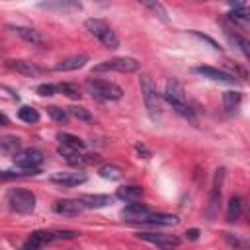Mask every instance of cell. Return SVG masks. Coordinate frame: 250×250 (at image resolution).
<instances>
[{"instance_id":"cb8c5ba5","label":"cell","mask_w":250,"mask_h":250,"mask_svg":"<svg viewBox=\"0 0 250 250\" xmlns=\"http://www.w3.org/2000/svg\"><path fill=\"white\" fill-rule=\"evenodd\" d=\"M240 213H242V199H240L238 195H232V197L229 199V205H227V221H229V223L238 221Z\"/></svg>"},{"instance_id":"d590c367","label":"cell","mask_w":250,"mask_h":250,"mask_svg":"<svg viewBox=\"0 0 250 250\" xmlns=\"http://www.w3.org/2000/svg\"><path fill=\"white\" fill-rule=\"evenodd\" d=\"M35 90H37L39 96H53L57 92V86L55 84H39Z\"/></svg>"},{"instance_id":"9c48e42d","label":"cell","mask_w":250,"mask_h":250,"mask_svg":"<svg viewBox=\"0 0 250 250\" xmlns=\"http://www.w3.org/2000/svg\"><path fill=\"white\" fill-rule=\"evenodd\" d=\"M164 98H166V102H168L172 107H176V105H186V104H188V100H186V92H184V86H182L176 78H170V80L166 82Z\"/></svg>"},{"instance_id":"83f0119b","label":"cell","mask_w":250,"mask_h":250,"mask_svg":"<svg viewBox=\"0 0 250 250\" xmlns=\"http://www.w3.org/2000/svg\"><path fill=\"white\" fill-rule=\"evenodd\" d=\"M35 174H39V170H27V168H20L18 172H12V170H0V182L16 180V178H25V176H35Z\"/></svg>"},{"instance_id":"836d02e7","label":"cell","mask_w":250,"mask_h":250,"mask_svg":"<svg viewBox=\"0 0 250 250\" xmlns=\"http://www.w3.org/2000/svg\"><path fill=\"white\" fill-rule=\"evenodd\" d=\"M66 111H68V115H74V117H78V119H82V121H92L90 111H88V109H84V107L74 105V107H68Z\"/></svg>"},{"instance_id":"b9f144b4","label":"cell","mask_w":250,"mask_h":250,"mask_svg":"<svg viewBox=\"0 0 250 250\" xmlns=\"http://www.w3.org/2000/svg\"><path fill=\"white\" fill-rule=\"evenodd\" d=\"M100 2H105V0H100Z\"/></svg>"},{"instance_id":"5b68a950","label":"cell","mask_w":250,"mask_h":250,"mask_svg":"<svg viewBox=\"0 0 250 250\" xmlns=\"http://www.w3.org/2000/svg\"><path fill=\"white\" fill-rule=\"evenodd\" d=\"M104 70H115V72H135L139 70V61L133 57H115L109 61H104L102 64L94 66V72H104Z\"/></svg>"},{"instance_id":"f35d334b","label":"cell","mask_w":250,"mask_h":250,"mask_svg":"<svg viewBox=\"0 0 250 250\" xmlns=\"http://www.w3.org/2000/svg\"><path fill=\"white\" fill-rule=\"evenodd\" d=\"M135 150H137L139 154H143V158H150V150H148L146 146H143V145H137V146H135Z\"/></svg>"},{"instance_id":"d6986e66","label":"cell","mask_w":250,"mask_h":250,"mask_svg":"<svg viewBox=\"0 0 250 250\" xmlns=\"http://www.w3.org/2000/svg\"><path fill=\"white\" fill-rule=\"evenodd\" d=\"M6 64H8V68H12V70H16L20 74H25V76H35V74L41 72V68L35 66L33 62L20 61V59H10V61H6Z\"/></svg>"},{"instance_id":"8992f818","label":"cell","mask_w":250,"mask_h":250,"mask_svg":"<svg viewBox=\"0 0 250 250\" xmlns=\"http://www.w3.org/2000/svg\"><path fill=\"white\" fill-rule=\"evenodd\" d=\"M16 168H27V170H39L43 162V152L37 148H21L12 156Z\"/></svg>"},{"instance_id":"8fae6325","label":"cell","mask_w":250,"mask_h":250,"mask_svg":"<svg viewBox=\"0 0 250 250\" xmlns=\"http://www.w3.org/2000/svg\"><path fill=\"white\" fill-rule=\"evenodd\" d=\"M148 207L145 203H137V201H129V205H125V209H121V217L129 223H143V219L148 215Z\"/></svg>"},{"instance_id":"2e32d148","label":"cell","mask_w":250,"mask_h":250,"mask_svg":"<svg viewBox=\"0 0 250 250\" xmlns=\"http://www.w3.org/2000/svg\"><path fill=\"white\" fill-rule=\"evenodd\" d=\"M82 203L84 209H100V207H105L111 203V197L105 195V193H86V195H80L78 199Z\"/></svg>"},{"instance_id":"52a82bcc","label":"cell","mask_w":250,"mask_h":250,"mask_svg":"<svg viewBox=\"0 0 250 250\" xmlns=\"http://www.w3.org/2000/svg\"><path fill=\"white\" fill-rule=\"evenodd\" d=\"M223 180H225V168H217L215 176H213V188H211V197H209V207H207V217L213 219L219 211V203H221V188H223Z\"/></svg>"},{"instance_id":"e575fe53","label":"cell","mask_w":250,"mask_h":250,"mask_svg":"<svg viewBox=\"0 0 250 250\" xmlns=\"http://www.w3.org/2000/svg\"><path fill=\"white\" fill-rule=\"evenodd\" d=\"M189 33H191L193 37H197V39L205 41V43H207L211 49H215V51H219V49H221V47H219V43H217V41H213L211 37H207V35H203V33H199V31H189Z\"/></svg>"},{"instance_id":"d4e9b609","label":"cell","mask_w":250,"mask_h":250,"mask_svg":"<svg viewBox=\"0 0 250 250\" xmlns=\"http://www.w3.org/2000/svg\"><path fill=\"white\" fill-rule=\"evenodd\" d=\"M229 21H232L240 29H248V25H250V18H248L246 10H232L229 14Z\"/></svg>"},{"instance_id":"4dcf8cb0","label":"cell","mask_w":250,"mask_h":250,"mask_svg":"<svg viewBox=\"0 0 250 250\" xmlns=\"http://www.w3.org/2000/svg\"><path fill=\"white\" fill-rule=\"evenodd\" d=\"M57 139L61 141V145H68V146H74V148H84L86 145H84V141L80 139V137H76V135H70V133H59L57 135Z\"/></svg>"},{"instance_id":"ab89813d","label":"cell","mask_w":250,"mask_h":250,"mask_svg":"<svg viewBox=\"0 0 250 250\" xmlns=\"http://www.w3.org/2000/svg\"><path fill=\"white\" fill-rule=\"evenodd\" d=\"M186 238H188V240H197V238H199V230H197V229L186 230Z\"/></svg>"},{"instance_id":"9a60e30c","label":"cell","mask_w":250,"mask_h":250,"mask_svg":"<svg viewBox=\"0 0 250 250\" xmlns=\"http://www.w3.org/2000/svg\"><path fill=\"white\" fill-rule=\"evenodd\" d=\"M10 29H12L18 37H21L25 43H29V45H43V43H45V41H43V37H41V33H39L37 29H33V27L10 25Z\"/></svg>"},{"instance_id":"7402d4cb","label":"cell","mask_w":250,"mask_h":250,"mask_svg":"<svg viewBox=\"0 0 250 250\" xmlns=\"http://www.w3.org/2000/svg\"><path fill=\"white\" fill-rule=\"evenodd\" d=\"M0 150L8 156H14L16 152L21 150V141L14 135H6V137H0Z\"/></svg>"},{"instance_id":"4316f807","label":"cell","mask_w":250,"mask_h":250,"mask_svg":"<svg viewBox=\"0 0 250 250\" xmlns=\"http://www.w3.org/2000/svg\"><path fill=\"white\" fill-rule=\"evenodd\" d=\"M100 176H102V178H105V180L117 182V180H121L123 170H121L119 166H115V164H104V166L100 168Z\"/></svg>"},{"instance_id":"d6a6232c","label":"cell","mask_w":250,"mask_h":250,"mask_svg":"<svg viewBox=\"0 0 250 250\" xmlns=\"http://www.w3.org/2000/svg\"><path fill=\"white\" fill-rule=\"evenodd\" d=\"M47 113H49L57 123H66V121H68V117H70L66 109L57 107V105H49V107H47Z\"/></svg>"},{"instance_id":"484cf974","label":"cell","mask_w":250,"mask_h":250,"mask_svg":"<svg viewBox=\"0 0 250 250\" xmlns=\"http://www.w3.org/2000/svg\"><path fill=\"white\" fill-rule=\"evenodd\" d=\"M240 100H242V94L236 92V90H227V92H223V105H225V109H229V111L234 109V107H238Z\"/></svg>"},{"instance_id":"7bdbcfd3","label":"cell","mask_w":250,"mask_h":250,"mask_svg":"<svg viewBox=\"0 0 250 250\" xmlns=\"http://www.w3.org/2000/svg\"><path fill=\"white\" fill-rule=\"evenodd\" d=\"M203 2H207V0H203Z\"/></svg>"},{"instance_id":"7c38bea8","label":"cell","mask_w":250,"mask_h":250,"mask_svg":"<svg viewBox=\"0 0 250 250\" xmlns=\"http://www.w3.org/2000/svg\"><path fill=\"white\" fill-rule=\"evenodd\" d=\"M39 8H45V10H51V12L68 14V12L80 10V0H41Z\"/></svg>"},{"instance_id":"277c9868","label":"cell","mask_w":250,"mask_h":250,"mask_svg":"<svg viewBox=\"0 0 250 250\" xmlns=\"http://www.w3.org/2000/svg\"><path fill=\"white\" fill-rule=\"evenodd\" d=\"M8 203L16 213H31L35 209V195L29 189L14 188L8 191Z\"/></svg>"},{"instance_id":"f1b7e54d","label":"cell","mask_w":250,"mask_h":250,"mask_svg":"<svg viewBox=\"0 0 250 250\" xmlns=\"http://www.w3.org/2000/svg\"><path fill=\"white\" fill-rule=\"evenodd\" d=\"M18 117L23 121V123H37L39 121V111L35 107H29V105H21L18 109Z\"/></svg>"},{"instance_id":"7a4b0ae2","label":"cell","mask_w":250,"mask_h":250,"mask_svg":"<svg viewBox=\"0 0 250 250\" xmlns=\"http://www.w3.org/2000/svg\"><path fill=\"white\" fill-rule=\"evenodd\" d=\"M84 27H86L105 49H117V47H119V37H117L115 31L109 27V23H105L104 20L88 18V20L84 21Z\"/></svg>"},{"instance_id":"ac0fdd59","label":"cell","mask_w":250,"mask_h":250,"mask_svg":"<svg viewBox=\"0 0 250 250\" xmlns=\"http://www.w3.org/2000/svg\"><path fill=\"white\" fill-rule=\"evenodd\" d=\"M86 62H88V55H70V57H64L62 61H59L53 68L59 70V72L61 70H78Z\"/></svg>"},{"instance_id":"44dd1931","label":"cell","mask_w":250,"mask_h":250,"mask_svg":"<svg viewBox=\"0 0 250 250\" xmlns=\"http://www.w3.org/2000/svg\"><path fill=\"white\" fill-rule=\"evenodd\" d=\"M143 223L146 225H160V227H170V225H176L178 223V217L176 215H168V213H148Z\"/></svg>"},{"instance_id":"ffe728a7","label":"cell","mask_w":250,"mask_h":250,"mask_svg":"<svg viewBox=\"0 0 250 250\" xmlns=\"http://www.w3.org/2000/svg\"><path fill=\"white\" fill-rule=\"evenodd\" d=\"M115 197L121 199V201H127V203L129 201H139L143 197V188H139V186H121V188H117Z\"/></svg>"},{"instance_id":"f546056e","label":"cell","mask_w":250,"mask_h":250,"mask_svg":"<svg viewBox=\"0 0 250 250\" xmlns=\"http://www.w3.org/2000/svg\"><path fill=\"white\" fill-rule=\"evenodd\" d=\"M223 25H225V23H223ZM225 33L230 37V41H232V43H236V45L240 47V51H242V55H244V57H248V55H250V49H248V47H250V43H248V41H246L242 35L232 33V29H229L227 25H225Z\"/></svg>"},{"instance_id":"3957f363","label":"cell","mask_w":250,"mask_h":250,"mask_svg":"<svg viewBox=\"0 0 250 250\" xmlns=\"http://www.w3.org/2000/svg\"><path fill=\"white\" fill-rule=\"evenodd\" d=\"M86 92L96 98V100H104V102H109V100H121L123 96V90L113 84V82H107V80H98V78H88L86 84H84Z\"/></svg>"},{"instance_id":"4fadbf2b","label":"cell","mask_w":250,"mask_h":250,"mask_svg":"<svg viewBox=\"0 0 250 250\" xmlns=\"http://www.w3.org/2000/svg\"><path fill=\"white\" fill-rule=\"evenodd\" d=\"M195 74L203 76V78H209V80H215V82H229V84H234L236 78L225 70H219V68H213V66H195L193 68Z\"/></svg>"},{"instance_id":"ba28073f","label":"cell","mask_w":250,"mask_h":250,"mask_svg":"<svg viewBox=\"0 0 250 250\" xmlns=\"http://www.w3.org/2000/svg\"><path fill=\"white\" fill-rule=\"evenodd\" d=\"M49 180L62 188H74V186H80L86 182V174L80 170H66V172H55Z\"/></svg>"},{"instance_id":"603a6c76","label":"cell","mask_w":250,"mask_h":250,"mask_svg":"<svg viewBox=\"0 0 250 250\" xmlns=\"http://www.w3.org/2000/svg\"><path fill=\"white\" fill-rule=\"evenodd\" d=\"M143 8H146L150 14H154L158 20H162V21H166L168 20V14H166V8L158 2V0H137Z\"/></svg>"},{"instance_id":"8d00e7d4","label":"cell","mask_w":250,"mask_h":250,"mask_svg":"<svg viewBox=\"0 0 250 250\" xmlns=\"http://www.w3.org/2000/svg\"><path fill=\"white\" fill-rule=\"evenodd\" d=\"M53 234H55V240H59V238H76L78 236L76 230H53Z\"/></svg>"},{"instance_id":"1f68e13d","label":"cell","mask_w":250,"mask_h":250,"mask_svg":"<svg viewBox=\"0 0 250 250\" xmlns=\"http://www.w3.org/2000/svg\"><path fill=\"white\" fill-rule=\"evenodd\" d=\"M57 92H61V94H64V96H68V98H72V100H78L82 94H80V88L76 86V84H70V82H64V84H59L57 86Z\"/></svg>"},{"instance_id":"60d3db41","label":"cell","mask_w":250,"mask_h":250,"mask_svg":"<svg viewBox=\"0 0 250 250\" xmlns=\"http://www.w3.org/2000/svg\"><path fill=\"white\" fill-rule=\"evenodd\" d=\"M8 123H10V119L0 111V127H4V125H8Z\"/></svg>"},{"instance_id":"74e56055","label":"cell","mask_w":250,"mask_h":250,"mask_svg":"<svg viewBox=\"0 0 250 250\" xmlns=\"http://www.w3.org/2000/svg\"><path fill=\"white\" fill-rule=\"evenodd\" d=\"M227 4L232 10H244L246 8V0H227Z\"/></svg>"},{"instance_id":"e0dca14e","label":"cell","mask_w":250,"mask_h":250,"mask_svg":"<svg viewBox=\"0 0 250 250\" xmlns=\"http://www.w3.org/2000/svg\"><path fill=\"white\" fill-rule=\"evenodd\" d=\"M55 240V234H53V230H35V232H31L29 234V238L23 242V248H41V246H45V244H49V242H53Z\"/></svg>"},{"instance_id":"6da1fadb","label":"cell","mask_w":250,"mask_h":250,"mask_svg":"<svg viewBox=\"0 0 250 250\" xmlns=\"http://www.w3.org/2000/svg\"><path fill=\"white\" fill-rule=\"evenodd\" d=\"M139 84H141V94H143V100H145V107H146L148 117L154 123L160 121V117H162V98H160V94H158L152 78L148 74H141Z\"/></svg>"},{"instance_id":"5bb4252c","label":"cell","mask_w":250,"mask_h":250,"mask_svg":"<svg viewBox=\"0 0 250 250\" xmlns=\"http://www.w3.org/2000/svg\"><path fill=\"white\" fill-rule=\"evenodd\" d=\"M82 209L84 207L78 199H59L53 205V211L57 215H62V217H76V215H80Z\"/></svg>"},{"instance_id":"30bf717a","label":"cell","mask_w":250,"mask_h":250,"mask_svg":"<svg viewBox=\"0 0 250 250\" xmlns=\"http://www.w3.org/2000/svg\"><path fill=\"white\" fill-rule=\"evenodd\" d=\"M137 238L145 240V242H150L154 246H160V248H176L180 246V238L174 236V234H156V232H139Z\"/></svg>"}]
</instances>
